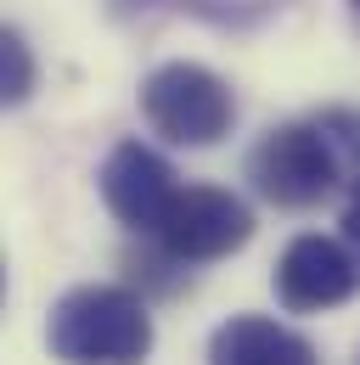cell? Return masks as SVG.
<instances>
[{"label": "cell", "mask_w": 360, "mask_h": 365, "mask_svg": "<svg viewBox=\"0 0 360 365\" xmlns=\"http://www.w3.org/2000/svg\"><path fill=\"white\" fill-rule=\"evenodd\" d=\"M96 180H101L107 214L124 230H135V236H158V225H164V214H169V202L180 191L169 158L152 152L146 140H119L107 152V163H101Z\"/></svg>", "instance_id": "6"}, {"label": "cell", "mask_w": 360, "mask_h": 365, "mask_svg": "<svg viewBox=\"0 0 360 365\" xmlns=\"http://www.w3.org/2000/svg\"><path fill=\"white\" fill-rule=\"evenodd\" d=\"M248 180L276 208H315L332 191H360V113L326 107L299 124H276L248 152Z\"/></svg>", "instance_id": "1"}, {"label": "cell", "mask_w": 360, "mask_h": 365, "mask_svg": "<svg viewBox=\"0 0 360 365\" xmlns=\"http://www.w3.org/2000/svg\"><path fill=\"white\" fill-rule=\"evenodd\" d=\"M360 292V253L338 236H293L276 259V298L287 315H321Z\"/></svg>", "instance_id": "5"}, {"label": "cell", "mask_w": 360, "mask_h": 365, "mask_svg": "<svg viewBox=\"0 0 360 365\" xmlns=\"http://www.w3.org/2000/svg\"><path fill=\"white\" fill-rule=\"evenodd\" d=\"M141 118L169 146H220L236 124V96L203 62H164L141 79Z\"/></svg>", "instance_id": "3"}, {"label": "cell", "mask_w": 360, "mask_h": 365, "mask_svg": "<svg viewBox=\"0 0 360 365\" xmlns=\"http://www.w3.org/2000/svg\"><path fill=\"white\" fill-rule=\"evenodd\" d=\"M124 6H175V11H197V17H214V23H236V6L231 0H124Z\"/></svg>", "instance_id": "9"}, {"label": "cell", "mask_w": 360, "mask_h": 365, "mask_svg": "<svg viewBox=\"0 0 360 365\" xmlns=\"http://www.w3.org/2000/svg\"><path fill=\"white\" fill-rule=\"evenodd\" d=\"M152 315L130 287H74L56 298L45 343L62 365H146Z\"/></svg>", "instance_id": "2"}, {"label": "cell", "mask_w": 360, "mask_h": 365, "mask_svg": "<svg viewBox=\"0 0 360 365\" xmlns=\"http://www.w3.org/2000/svg\"><path fill=\"white\" fill-rule=\"evenodd\" d=\"M29 91H34V51L17 29H6L0 34V96H6V107H17V101H29Z\"/></svg>", "instance_id": "8"}, {"label": "cell", "mask_w": 360, "mask_h": 365, "mask_svg": "<svg viewBox=\"0 0 360 365\" xmlns=\"http://www.w3.org/2000/svg\"><path fill=\"white\" fill-rule=\"evenodd\" d=\"M344 242L360 253V191L349 197V208H344Z\"/></svg>", "instance_id": "10"}, {"label": "cell", "mask_w": 360, "mask_h": 365, "mask_svg": "<svg viewBox=\"0 0 360 365\" xmlns=\"http://www.w3.org/2000/svg\"><path fill=\"white\" fill-rule=\"evenodd\" d=\"M349 6H355V17H360V0H349Z\"/></svg>", "instance_id": "11"}, {"label": "cell", "mask_w": 360, "mask_h": 365, "mask_svg": "<svg viewBox=\"0 0 360 365\" xmlns=\"http://www.w3.org/2000/svg\"><path fill=\"white\" fill-rule=\"evenodd\" d=\"M209 365H321L304 331L270 315H231L209 337Z\"/></svg>", "instance_id": "7"}, {"label": "cell", "mask_w": 360, "mask_h": 365, "mask_svg": "<svg viewBox=\"0 0 360 365\" xmlns=\"http://www.w3.org/2000/svg\"><path fill=\"white\" fill-rule=\"evenodd\" d=\"M248 236H254V214L242 197H231L220 185H180L152 242L175 253L180 264H214V259H231L236 247H248Z\"/></svg>", "instance_id": "4"}]
</instances>
